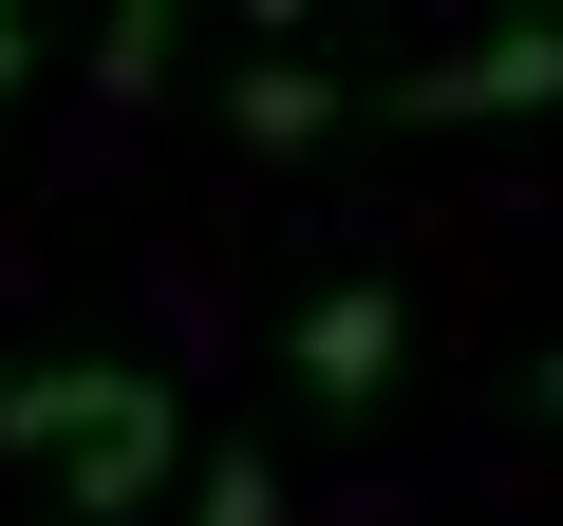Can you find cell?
<instances>
[{"instance_id":"obj_2","label":"cell","mask_w":563,"mask_h":526,"mask_svg":"<svg viewBox=\"0 0 563 526\" xmlns=\"http://www.w3.org/2000/svg\"><path fill=\"white\" fill-rule=\"evenodd\" d=\"M376 113H413V132H507V113H563V20H507V39H451V57L376 76Z\"/></svg>"},{"instance_id":"obj_8","label":"cell","mask_w":563,"mask_h":526,"mask_svg":"<svg viewBox=\"0 0 563 526\" xmlns=\"http://www.w3.org/2000/svg\"><path fill=\"white\" fill-rule=\"evenodd\" d=\"M244 20H263V57H301V20H320V0H244Z\"/></svg>"},{"instance_id":"obj_4","label":"cell","mask_w":563,"mask_h":526,"mask_svg":"<svg viewBox=\"0 0 563 526\" xmlns=\"http://www.w3.org/2000/svg\"><path fill=\"white\" fill-rule=\"evenodd\" d=\"M225 132H244V151H320V132H339V76H320V57H263V76H225Z\"/></svg>"},{"instance_id":"obj_9","label":"cell","mask_w":563,"mask_h":526,"mask_svg":"<svg viewBox=\"0 0 563 526\" xmlns=\"http://www.w3.org/2000/svg\"><path fill=\"white\" fill-rule=\"evenodd\" d=\"M526 414H544V432H563V339H544V358H526Z\"/></svg>"},{"instance_id":"obj_3","label":"cell","mask_w":563,"mask_h":526,"mask_svg":"<svg viewBox=\"0 0 563 526\" xmlns=\"http://www.w3.org/2000/svg\"><path fill=\"white\" fill-rule=\"evenodd\" d=\"M132 395H151L132 358H38V376H0V451H38V470H57V451H95Z\"/></svg>"},{"instance_id":"obj_7","label":"cell","mask_w":563,"mask_h":526,"mask_svg":"<svg viewBox=\"0 0 563 526\" xmlns=\"http://www.w3.org/2000/svg\"><path fill=\"white\" fill-rule=\"evenodd\" d=\"M38 76V0H0V95H20Z\"/></svg>"},{"instance_id":"obj_5","label":"cell","mask_w":563,"mask_h":526,"mask_svg":"<svg viewBox=\"0 0 563 526\" xmlns=\"http://www.w3.org/2000/svg\"><path fill=\"white\" fill-rule=\"evenodd\" d=\"M188 526H282V470H263V432H225V451L188 470Z\"/></svg>"},{"instance_id":"obj_10","label":"cell","mask_w":563,"mask_h":526,"mask_svg":"<svg viewBox=\"0 0 563 526\" xmlns=\"http://www.w3.org/2000/svg\"><path fill=\"white\" fill-rule=\"evenodd\" d=\"M526 20H563V0H526Z\"/></svg>"},{"instance_id":"obj_1","label":"cell","mask_w":563,"mask_h":526,"mask_svg":"<svg viewBox=\"0 0 563 526\" xmlns=\"http://www.w3.org/2000/svg\"><path fill=\"white\" fill-rule=\"evenodd\" d=\"M395 358H413V283H395V263H339V283L282 320V376H301L320 414H376V395H395Z\"/></svg>"},{"instance_id":"obj_6","label":"cell","mask_w":563,"mask_h":526,"mask_svg":"<svg viewBox=\"0 0 563 526\" xmlns=\"http://www.w3.org/2000/svg\"><path fill=\"white\" fill-rule=\"evenodd\" d=\"M169 20H188V0H113V95H151V76H169Z\"/></svg>"}]
</instances>
